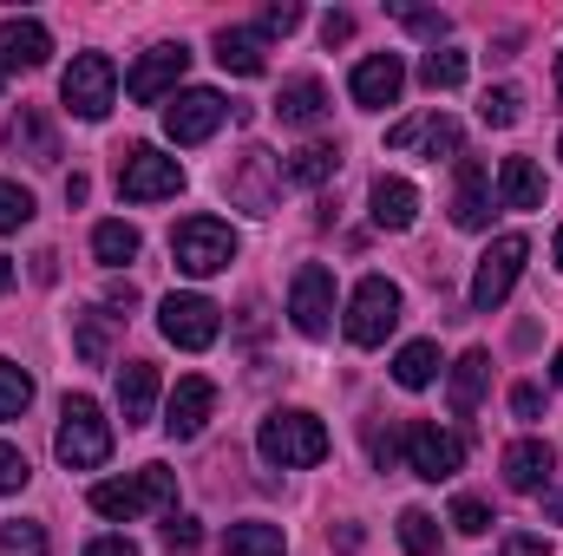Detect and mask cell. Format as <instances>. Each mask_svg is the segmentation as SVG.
<instances>
[{
    "label": "cell",
    "mask_w": 563,
    "mask_h": 556,
    "mask_svg": "<svg viewBox=\"0 0 563 556\" xmlns=\"http://www.w3.org/2000/svg\"><path fill=\"white\" fill-rule=\"evenodd\" d=\"M7 144H13V151H26L33 164H59V138L46 132V119H40V112H20V119L7 125Z\"/></svg>",
    "instance_id": "29"
},
{
    "label": "cell",
    "mask_w": 563,
    "mask_h": 556,
    "mask_svg": "<svg viewBox=\"0 0 563 556\" xmlns=\"http://www.w3.org/2000/svg\"><path fill=\"white\" fill-rule=\"evenodd\" d=\"M400 314H407V294H400V281H387V276H367L354 294H347V341L354 347H380L394 327H400Z\"/></svg>",
    "instance_id": "4"
},
{
    "label": "cell",
    "mask_w": 563,
    "mask_h": 556,
    "mask_svg": "<svg viewBox=\"0 0 563 556\" xmlns=\"http://www.w3.org/2000/svg\"><path fill=\"white\" fill-rule=\"evenodd\" d=\"M276 119H282V125H301V132H308V125H321V119H328V86H321V79H308V73H301V79H288V86L276 92Z\"/></svg>",
    "instance_id": "23"
},
{
    "label": "cell",
    "mask_w": 563,
    "mask_h": 556,
    "mask_svg": "<svg viewBox=\"0 0 563 556\" xmlns=\"http://www.w3.org/2000/svg\"><path fill=\"white\" fill-rule=\"evenodd\" d=\"M0 556H46V531L40 524H0Z\"/></svg>",
    "instance_id": "38"
},
{
    "label": "cell",
    "mask_w": 563,
    "mask_h": 556,
    "mask_svg": "<svg viewBox=\"0 0 563 556\" xmlns=\"http://www.w3.org/2000/svg\"><path fill=\"white\" fill-rule=\"evenodd\" d=\"M407 465H413V478H426V485L459 478V465H465V438L445 432V425H432V419H413V425H407Z\"/></svg>",
    "instance_id": "12"
},
{
    "label": "cell",
    "mask_w": 563,
    "mask_h": 556,
    "mask_svg": "<svg viewBox=\"0 0 563 556\" xmlns=\"http://www.w3.org/2000/svg\"><path fill=\"white\" fill-rule=\"evenodd\" d=\"M230 556H288V537H282V524H263V518H250V524H230Z\"/></svg>",
    "instance_id": "28"
},
{
    "label": "cell",
    "mask_w": 563,
    "mask_h": 556,
    "mask_svg": "<svg viewBox=\"0 0 563 556\" xmlns=\"http://www.w3.org/2000/svg\"><path fill=\"white\" fill-rule=\"evenodd\" d=\"M177 190H184V164L177 157H164L157 144H132L125 151V164H119V197L125 203H164Z\"/></svg>",
    "instance_id": "9"
},
{
    "label": "cell",
    "mask_w": 563,
    "mask_h": 556,
    "mask_svg": "<svg viewBox=\"0 0 563 556\" xmlns=\"http://www.w3.org/2000/svg\"><path fill=\"white\" fill-rule=\"evenodd\" d=\"M498 203H505V210H538V203H544V170H538V157H505V164H498Z\"/></svg>",
    "instance_id": "24"
},
{
    "label": "cell",
    "mask_w": 563,
    "mask_h": 556,
    "mask_svg": "<svg viewBox=\"0 0 563 556\" xmlns=\"http://www.w3.org/2000/svg\"><path fill=\"white\" fill-rule=\"evenodd\" d=\"M544 524H563V491H551V498H544Z\"/></svg>",
    "instance_id": "50"
},
{
    "label": "cell",
    "mask_w": 563,
    "mask_h": 556,
    "mask_svg": "<svg viewBox=\"0 0 563 556\" xmlns=\"http://www.w3.org/2000/svg\"><path fill=\"white\" fill-rule=\"evenodd\" d=\"M288 321L308 341H328L334 334V276L321 263H301L295 269V281H288Z\"/></svg>",
    "instance_id": "10"
},
{
    "label": "cell",
    "mask_w": 563,
    "mask_h": 556,
    "mask_svg": "<svg viewBox=\"0 0 563 556\" xmlns=\"http://www.w3.org/2000/svg\"><path fill=\"white\" fill-rule=\"evenodd\" d=\"M558 269H563V230H558Z\"/></svg>",
    "instance_id": "53"
},
{
    "label": "cell",
    "mask_w": 563,
    "mask_h": 556,
    "mask_svg": "<svg viewBox=\"0 0 563 556\" xmlns=\"http://www.w3.org/2000/svg\"><path fill=\"white\" fill-rule=\"evenodd\" d=\"M170 256H177L184 276H217V269L236 263V230L217 223V216H184L170 230Z\"/></svg>",
    "instance_id": "6"
},
{
    "label": "cell",
    "mask_w": 563,
    "mask_h": 556,
    "mask_svg": "<svg viewBox=\"0 0 563 556\" xmlns=\"http://www.w3.org/2000/svg\"><path fill=\"white\" fill-rule=\"evenodd\" d=\"M334 164H341V151H334V144H301V151L282 164V184L314 190V184H328V177H334Z\"/></svg>",
    "instance_id": "26"
},
{
    "label": "cell",
    "mask_w": 563,
    "mask_h": 556,
    "mask_svg": "<svg viewBox=\"0 0 563 556\" xmlns=\"http://www.w3.org/2000/svg\"><path fill=\"white\" fill-rule=\"evenodd\" d=\"M400 544H407L413 556H432V551H439V518L420 511V504H413V511H400Z\"/></svg>",
    "instance_id": "35"
},
{
    "label": "cell",
    "mask_w": 563,
    "mask_h": 556,
    "mask_svg": "<svg viewBox=\"0 0 563 556\" xmlns=\"http://www.w3.org/2000/svg\"><path fill=\"white\" fill-rule=\"evenodd\" d=\"M157 327H164L170 347L203 354V347L223 334V308H217L210 294H164V301H157Z\"/></svg>",
    "instance_id": "7"
},
{
    "label": "cell",
    "mask_w": 563,
    "mask_h": 556,
    "mask_svg": "<svg viewBox=\"0 0 563 556\" xmlns=\"http://www.w3.org/2000/svg\"><path fill=\"white\" fill-rule=\"evenodd\" d=\"M151 407H157V367L151 360H125L119 367V413H125V425H144Z\"/></svg>",
    "instance_id": "25"
},
{
    "label": "cell",
    "mask_w": 563,
    "mask_h": 556,
    "mask_svg": "<svg viewBox=\"0 0 563 556\" xmlns=\"http://www.w3.org/2000/svg\"><path fill=\"white\" fill-rule=\"evenodd\" d=\"M26 407H33V380H26V367L0 360V419H20Z\"/></svg>",
    "instance_id": "34"
},
{
    "label": "cell",
    "mask_w": 563,
    "mask_h": 556,
    "mask_svg": "<svg viewBox=\"0 0 563 556\" xmlns=\"http://www.w3.org/2000/svg\"><path fill=\"white\" fill-rule=\"evenodd\" d=\"M46 59H53V33L40 20H26V13L0 20V73H33Z\"/></svg>",
    "instance_id": "17"
},
{
    "label": "cell",
    "mask_w": 563,
    "mask_h": 556,
    "mask_svg": "<svg viewBox=\"0 0 563 556\" xmlns=\"http://www.w3.org/2000/svg\"><path fill=\"white\" fill-rule=\"evenodd\" d=\"M139 230H132V223H99V230H92V256H99V263H106V269H125V263H139Z\"/></svg>",
    "instance_id": "30"
},
{
    "label": "cell",
    "mask_w": 563,
    "mask_h": 556,
    "mask_svg": "<svg viewBox=\"0 0 563 556\" xmlns=\"http://www.w3.org/2000/svg\"><path fill=\"white\" fill-rule=\"evenodd\" d=\"M558 387H563V354H558Z\"/></svg>",
    "instance_id": "54"
},
{
    "label": "cell",
    "mask_w": 563,
    "mask_h": 556,
    "mask_svg": "<svg viewBox=\"0 0 563 556\" xmlns=\"http://www.w3.org/2000/svg\"><path fill=\"white\" fill-rule=\"evenodd\" d=\"M367 203H374V223L380 230H413V216H420V190L407 177H374Z\"/></svg>",
    "instance_id": "22"
},
{
    "label": "cell",
    "mask_w": 563,
    "mask_h": 556,
    "mask_svg": "<svg viewBox=\"0 0 563 556\" xmlns=\"http://www.w3.org/2000/svg\"><path fill=\"white\" fill-rule=\"evenodd\" d=\"M86 197H92V184H86V177L73 170V177H66V203H86Z\"/></svg>",
    "instance_id": "49"
},
{
    "label": "cell",
    "mask_w": 563,
    "mask_h": 556,
    "mask_svg": "<svg viewBox=\"0 0 563 556\" xmlns=\"http://www.w3.org/2000/svg\"><path fill=\"white\" fill-rule=\"evenodd\" d=\"M558 151H563V144H558Z\"/></svg>",
    "instance_id": "55"
},
{
    "label": "cell",
    "mask_w": 563,
    "mask_h": 556,
    "mask_svg": "<svg viewBox=\"0 0 563 556\" xmlns=\"http://www.w3.org/2000/svg\"><path fill=\"white\" fill-rule=\"evenodd\" d=\"M26 478H33V465H26V452H20V445H0V498H13V491H26Z\"/></svg>",
    "instance_id": "41"
},
{
    "label": "cell",
    "mask_w": 563,
    "mask_h": 556,
    "mask_svg": "<svg viewBox=\"0 0 563 556\" xmlns=\"http://www.w3.org/2000/svg\"><path fill=\"white\" fill-rule=\"evenodd\" d=\"M223 92H210V86H190V92H177L170 105H164V138L170 144H203L217 138V125H223Z\"/></svg>",
    "instance_id": "13"
},
{
    "label": "cell",
    "mask_w": 563,
    "mask_h": 556,
    "mask_svg": "<svg viewBox=\"0 0 563 556\" xmlns=\"http://www.w3.org/2000/svg\"><path fill=\"white\" fill-rule=\"evenodd\" d=\"M485 380H492V354H485V347H472V354H459V360H452V380H445V407H452V419L478 413Z\"/></svg>",
    "instance_id": "19"
},
{
    "label": "cell",
    "mask_w": 563,
    "mask_h": 556,
    "mask_svg": "<svg viewBox=\"0 0 563 556\" xmlns=\"http://www.w3.org/2000/svg\"><path fill=\"white\" fill-rule=\"evenodd\" d=\"M387 144H394V151H426L432 164H439V157H465V132H459V119H445V112L394 125V132H387Z\"/></svg>",
    "instance_id": "16"
},
{
    "label": "cell",
    "mask_w": 563,
    "mask_h": 556,
    "mask_svg": "<svg viewBox=\"0 0 563 556\" xmlns=\"http://www.w3.org/2000/svg\"><path fill=\"white\" fill-rule=\"evenodd\" d=\"M558 92H563V53H558Z\"/></svg>",
    "instance_id": "52"
},
{
    "label": "cell",
    "mask_w": 563,
    "mask_h": 556,
    "mask_svg": "<svg viewBox=\"0 0 563 556\" xmlns=\"http://www.w3.org/2000/svg\"><path fill=\"white\" fill-rule=\"evenodd\" d=\"M347 92H354L361 112H387V105H400V92H407V66H400V53H367V59L354 66V79H347Z\"/></svg>",
    "instance_id": "14"
},
{
    "label": "cell",
    "mask_w": 563,
    "mask_h": 556,
    "mask_svg": "<svg viewBox=\"0 0 563 556\" xmlns=\"http://www.w3.org/2000/svg\"><path fill=\"white\" fill-rule=\"evenodd\" d=\"M295 26H301V7H269V13H263V40H269V33H295Z\"/></svg>",
    "instance_id": "45"
},
{
    "label": "cell",
    "mask_w": 563,
    "mask_h": 556,
    "mask_svg": "<svg viewBox=\"0 0 563 556\" xmlns=\"http://www.w3.org/2000/svg\"><path fill=\"white\" fill-rule=\"evenodd\" d=\"M452 223H459V230H485V223H492V177H485V164H478V157H459Z\"/></svg>",
    "instance_id": "18"
},
{
    "label": "cell",
    "mask_w": 563,
    "mask_h": 556,
    "mask_svg": "<svg viewBox=\"0 0 563 556\" xmlns=\"http://www.w3.org/2000/svg\"><path fill=\"white\" fill-rule=\"evenodd\" d=\"M492 524H498V518H492L478 498H459V504H452V531H459V537H485Z\"/></svg>",
    "instance_id": "40"
},
{
    "label": "cell",
    "mask_w": 563,
    "mask_h": 556,
    "mask_svg": "<svg viewBox=\"0 0 563 556\" xmlns=\"http://www.w3.org/2000/svg\"><path fill=\"white\" fill-rule=\"evenodd\" d=\"M106 321L112 314H73V341H79V354H86V367H106L112 360V334H106Z\"/></svg>",
    "instance_id": "32"
},
{
    "label": "cell",
    "mask_w": 563,
    "mask_h": 556,
    "mask_svg": "<svg viewBox=\"0 0 563 556\" xmlns=\"http://www.w3.org/2000/svg\"><path fill=\"white\" fill-rule=\"evenodd\" d=\"M263 170H269V151H250V157H243V177L230 184V190H236V197H243L250 210H269V190H263Z\"/></svg>",
    "instance_id": "37"
},
{
    "label": "cell",
    "mask_w": 563,
    "mask_h": 556,
    "mask_svg": "<svg viewBox=\"0 0 563 556\" xmlns=\"http://www.w3.org/2000/svg\"><path fill=\"white\" fill-rule=\"evenodd\" d=\"M26 223H33V190H20L13 177H0V236H13Z\"/></svg>",
    "instance_id": "36"
},
{
    "label": "cell",
    "mask_w": 563,
    "mask_h": 556,
    "mask_svg": "<svg viewBox=\"0 0 563 556\" xmlns=\"http://www.w3.org/2000/svg\"><path fill=\"white\" fill-rule=\"evenodd\" d=\"M400 26H413V33H426V40H445V33H452L445 13H420V7H400Z\"/></svg>",
    "instance_id": "42"
},
{
    "label": "cell",
    "mask_w": 563,
    "mask_h": 556,
    "mask_svg": "<svg viewBox=\"0 0 563 556\" xmlns=\"http://www.w3.org/2000/svg\"><path fill=\"white\" fill-rule=\"evenodd\" d=\"M157 537H164V551H170V556L203 551V524H197V518H177V511L164 518V531H157Z\"/></svg>",
    "instance_id": "39"
},
{
    "label": "cell",
    "mask_w": 563,
    "mask_h": 556,
    "mask_svg": "<svg viewBox=\"0 0 563 556\" xmlns=\"http://www.w3.org/2000/svg\"><path fill=\"white\" fill-rule=\"evenodd\" d=\"M511 413L538 419V413H544V393H538V387H511Z\"/></svg>",
    "instance_id": "47"
},
{
    "label": "cell",
    "mask_w": 563,
    "mask_h": 556,
    "mask_svg": "<svg viewBox=\"0 0 563 556\" xmlns=\"http://www.w3.org/2000/svg\"><path fill=\"white\" fill-rule=\"evenodd\" d=\"M86 556H139V544H132V537H92Z\"/></svg>",
    "instance_id": "48"
},
{
    "label": "cell",
    "mask_w": 563,
    "mask_h": 556,
    "mask_svg": "<svg viewBox=\"0 0 563 556\" xmlns=\"http://www.w3.org/2000/svg\"><path fill=\"white\" fill-rule=\"evenodd\" d=\"M132 308H139V288H132V281H112V288H106V314L119 321V314H132Z\"/></svg>",
    "instance_id": "43"
},
{
    "label": "cell",
    "mask_w": 563,
    "mask_h": 556,
    "mask_svg": "<svg viewBox=\"0 0 563 556\" xmlns=\"http://www.w3.org/2000/svg\"><path fill=\"white\" fill-rule=\"evenodd\" d=\"M217 413V387L203 380V374H184L177 387H170V407H164V432L170 438H197L203 425Z\"/></svg>",
    "instance_id": "15"
},
{
    "label": "cell",
    "mask_w": 563,
    "mask_h": 556,
    "mask_svg": "<svg viewBox=\"0 0 563 556\" xmlns=\"http://www.w3.org/2000/svg\"><path fill=\"white\" fill-rule=\"evenodd\" d=\"M505 556H551V537H531V531H511Z\"/></svg>",
    "instance_id": "44"
},
{
    "label": "cell",
    "mask_w": 563,
    "mask_h": 556,
    "mask_svg": "<svg viewBox=\"0 0 563 556\" xmlns=\"http://www.w3.org/2000/svg\"><path fill=\"white\" fill-rule=\"evenodd\" d=\"M478 119H485L492 132H511V125L525 119V99H518V86H492V92L478 99Z\"/></svg>",
    "instance_id": "33"
},
{
    "label": "cell",
    "mask_w": 563,
    "mask_h": 556,
    "mask_svg": "<svg viewBox=\"0 0 563 556\" xmlns=\"http://www.w3.org/2000/svg\"><path fill=\"white\" fill-rule=\"evenodd\" d=\"M170 504H177V471H170V465H144L132 478L92 485V511L112 518V524H132L144 511H170Z\"/></svg>",
    "instance_id": "2"
},
{
    "label": "cell",
    "mask_w": 563,
    "mask_h": 556,
    "mask_svg": "<svg viewBox=\"0 0 563 556\" xmlns=\"http://www.w3.org/2000/svg\"><path fill=\"white\" fill-rule=\"evenodd\" d=\"M217 66L236 73V79H256V73L269 66V40H263V26H223V33H217Z\"/></svg>",
    "instance_id": "20"
},
{
    "label": "cell",
    "mask_w": 563,
    "mask_h": 556,
    "mask_svg": "<svg viewBox=\"0 0 563 556\" xmlns=\"http://www.w3.org/2000/svg\"><path fill=\"white\" fill-rule=\"evenodd\" d=\"M190 73V46L184 40H164V46H151L139 66L125 73V92H132V105H164V99H177V79Z\"/></svg>",
    "instance_id": "11"
},
{
    "label": "cell",
    "mask_w": 563,
    "mask_h": 556,
    "mask_svg": "<svg viewBox=\"0 0 563 556\" xmlns=\"http://www.w3.org/2000/svg\"><path fill=\"white\" fill-rule=\"evenodd\" d=\"M420 86L426 92H452V86H465V53L459 46H432L420 59Z\"/></svg>",
    "instance_id": "31"
},
{
    "label": "cell",
    "mask_w": 563,
    "mask_h": 556,
    "mask_svg": "<svg viewBox=\"0 0 563 556\" xmlns=\"http://www.w3.org/2000/svg\"><path fill=\"white\" fill-rule=\"evenodd\" d=\"M13 288V256H0V294Z\"/></svg>",
    "instance_id": "51"
},
{
    "label": "cell",
    "mask_w": 563,
    "mask_h": 556,
    "mask_svg": "<svg viewBox=\"0 0 563 556\" xmlns=\"http://www.w3.org/2000/svg\"><path fill=\"white\" fill-rule=\"evenodd\" d=\"M321 40H328V46H347V40H354V13H328V20H321Z\"/></svg>",
    "instance_id": "46"
},
{
    "label": "cell",
    "mask_w": 563,
    "mask_h": 556,
    "mask_svg": "<svg viewBox=\"0 0 563 556\" xmlns=\"http://www.w3.org/2000/svg\"><path fill=\"white\" fill-rule=\"evenodd\" d=\"M394 380L407 387V393H420L439 380V341H407L400 354H394Z\"/></svg>",
    "instance_id": "27"
},
{
    "label": "cell",
    "mask_w": 563,
    "mask_h": 556,
    "mask_svg": "<svg viewBox=\"0 0 563 556\" xmlns=\"http://www.w3.org/2000/svg\"><path fill=\"white\" fill-rule=\"evenodd\" d=\"M59 99H66L73 119L99 125V119L119 105V66H112L106 53H79V59L66 66V79H59Z\"/></svg>",
    "instance_id": "5"
},
{
    "label": "cell",
    "mask_w": 563,
    "mask_h": 556,
    "mask_svg": "<svg viewBox=\"0 0 563 556\" xmlns=\"http://www.w3.org/2000/svg\"><path fill=\"white\" fill-rule=\"evenodd\" d=\"M256 452L276 465V471H301V465H321L328 458V425L301 407H282V413L263 419L256 432Z\"/></svg>",
    "instance_id": "3"
},
{
    "label": "cell",
    "mask_w": 563,
    "mask_h": 556,
    "mask_svg": "<svg viewBox=\"0 0 563 556\" xmlns=\"http://www.w3.org/2000/svg\"><path fill=\"white\" fill-rule=\"evenodd\" d=\"M53 452H59L66 471H92V465L112 458V419L99 413L92 393H66V407H59V432H53Z\"/></svg>",
    "instance_id": "1"
},
{
    "label": "cell",
    "mask_w": 563,
    "mask_h": 556,
    "mask_svg": "<svg viewBox=\"0 0 563 556\" xmlns=\"http://www.w3.org/2000/svg\"><path fill=\"white\" fill-rule=\"evenodd\" d=\"M525 256H531V243H525L518 230H511V236H492V249H485L478 269H472V308H478V314L505 308V294L525 276Z\"/></svg>",
    "instance_id": "8"
},
{
    "label": "cell",
    "mask_w": 563,
    "mask_h": 556,
    "mask_svg": "<svg viewBox=\"0 0 563 556\" xmlns=\"http://www.w3.org/2000/svg\"><path fill=\"white\" fill-rule=\"evenodd\" d=\"M551 471H558V452H551L544 438H518V445H505V485H511V491H544Z\"/></svg>",
    "instance_id": "21"
}]
</instances>
